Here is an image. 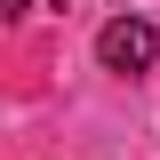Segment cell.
Returning <instances> with one entry per match:
<instances>
[{"label": "cell", "mask_w": 160, "mask_h": 160, "mask_svg": "<svg viewBox=\"0 0 160 160\" xmlns=\"http://www.w3.org/2000/svg\"><path fill=\"white\" fill-rule=\"evenodd\" d=\"M152 56H160V32L144 16H112L96 32V64L104 72H120V80H136V72H152Z\"/></svg>", "instance_id": "obj_1"}, {"label": "cell", "mask_w": 160, "mask_h": 160, "mask_svg": "<svg viewBox=\"0 0 160 160\" xmlns=\"http://www.w3.org/2000/svg\"><path fill=\"white\" fill-rule=\"evenodd\" d=\"M56 8H64V0H56Z\"/></svg>", "instance_id": "obj_2"}]
</instances>
